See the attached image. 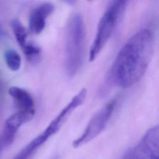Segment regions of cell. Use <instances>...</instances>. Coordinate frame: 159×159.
Listing matches in <instances>:
<instances>
[{
    "instance_id": "1",
    "label": "cell",
    "mask_w": 159,
    "mask_h": 159,
    "mask_svg": "<svg viewBox=\"0 0 159 159\" xmlns=\"http://www.w3.org/2000/svg\"><path fill=\"white\" fill-rule=\"evenodd\" d=\"M154 48V35L149 29L134 34L118 52L107 74V82L125 88L137 83L145 74Z\"/></svg>"
},
{
    "instance_id": "2",
    "label": "cell",
    "mask_w": 159,
    "mask_h": 159,
    "mask_svg": "<svg viewBox=\"0 0 159 159\" xmlns=\"http://www.w3.org/2000/svg\"><path fill=\"white\" fill-rule=\"evenodd\" d=\"M86 43L84 20L79 13L73 14L68 20L65 39V65L66 74L73 77L83 64Z\"/></svg>"
},
{
    "instance_id": "3",
    "label": "cell",
    "mask_w": 159,
    "mask_h": 159,
    "mask_svg": "<svg viewBox=\"0 0 159 159\" xmlns=\"http://www.w3.org/2000/svg\"><path fill=\"white\" fill-rule=\"evenodd\" d=\"M126 1H112L102 14L89 50V59L93 61L111 37L127 6Z\"/></svg>"
},
{
    "instance_id": "4",
    "label": "cell",
    "mask_w": 159,
    "mask_h": 159,
    "mask_svg": "<svg viewBox=\"0 0 159 159\" xmlns=\"http://www.w3.org/2000/svg\"><path fill=\"white\" fill-rule=\"evenodd\" d=\"M79 106L80 103L77 99H71L51 121L47 128L24 147L13 159H30L39 148L51 136L57 132L70 114Z\"/></svg>"
},
{
    "instance_id": "5",
    "label": "cell",
    "mask_w": 159,
    "mask_h": 159,
    "mask_svg": "<svg viewBox=\"0 0 159 159\" xmlns=\"http://www.w3.org/2000/svg\"><path fill=\"white\" fill-rule=\"evenodd\" d=\"M117 102V99L111 100L93 116L83 134L73 141L74 147H78L89 142L104 130L114 111Z\"/></svg>"
},
{
    "instance_id": "6",
    "label": "cell",
    "mask_w": 159,
    "mask_h": 159,
    "mask_svg": "<svg viewBox=\"0 0 159 159\" xmlns=\"http://www.w3.org/2000/svg\"><path fill=\"white\" fill-rule=\"evenodd\" d=\"M35 113L34 109L20 110L6 120L3 134L1 137L4 146H8L14 142L16 134L20 127L30 121L35 116Z\"/></svg>"
},
{
    "instance_id": "7",
    "label": "cell",
    "mask_w": 159,
    "mask_h": 159,
    "mask_svg": "<svg viewBox=\"0 0 159 159\" xmlns=\"http://www.w3.org/2000/svg\"><path fill=\"white\" fill-rule=\"evenodd\" d=\"M55 7L50 2H44L36 6L30 12L29 29L35 34H40L44 29L47 18L53 12Z\"/></svg>"
},
{
    "instance_id": "8",
    "label": "cell",
    "mask_w": 159,
    "mask_h": 159,
    "mask_svg": "<svg viewBox=\"0 0 159 159\" xmlns=\"http://www.w3.org/2000/svg\"><path fill=\"white\" fill-rule=\"evenodd\" d=\"M139 143L154 159H159V125L147 130Z\"/></svg>"
},
{
    "instance_id": "9",
    "label": "cell",
    "mask_w": 159,
    "mask_h": 159,
    "mask_svg": "<svg viewBox=\"0 0 159 159\" xmlns=\"http://www.w3.org/2000/svg\"><path fill=\"white\" fill-rule=\"evenodd\" d=\"M9 93L20 110L34 109L33 98L26 90L19 87L12 86L9 89Z\"/></svg>"
},
{
    "instance_id": "10",
    "label": "cell",
    "mask_w": 159,
    "mask_h": 159,
    "mask_svg": "<svg viewBox=\"0 0 159 159\" xmlns=\"http://www.w3.org/2000/svg\"><path fill=\"white\" fill-rule=\"evenodd\" d=\"M11 25L16 39L19 46L22 49L29 43V42L27 40V32L22 23L17 19L13 20L12 21Z\"/></svg>"
},
{
    "instance_id": "11",
    "label": "cell",
    "mask_w": 159,
    "mask_h": 159,
    "mask_svg": "<svg viewBox=\"0 0 159 159\" xmlns=\"http://www.w3.org/2000/svg\"><path fill=\"white\" fill-rule=\"evenodd\" d=\"M6 63L12 71H17L21 64V58L19 54L14 50H8L4 53Z\"/></svg>"
},
{
    "instance_id": "12",
    "label": "cell",
    "mask_w": 159,
    "mask_h": 159,
    "mask_svg": "<svg viewBox=\"0 0 159 159\" xmlns=\"http://www.w3.org/2000/svg\"><path fill=\"white\" fill-rule=\"evenodd\" d=\"M125 154L128 159H154L139 143L128 150Z\"/></svg>"
},
{
    "instance_id": "13",
    "label": "cell",
    "mask_w": 159,
    "mask_h": 159,
    "mask_svg": "<svg viewBox=\"0 0 159 159\" xmlns=\"http://www.w3.org/2000/svg\"><path fill=\"white\" fill-rule=\"evenodd\" d=\"M22 50L26 58L30 61H35L37 60L39 57L41 51L39 46L30 42H29V43Z\"/></svg>"
},
{
    "instance_id": "14",
    "label": "cell",
    "mask_w": 159,
    "mask_h": 159,
    "mask_svg": "<svg viewBox=\"0 0 159 159\" xmlns=\"http://www.w3.org/2000/svg\"><path fill=\"white\" fill-rule=\"evenodd\" d=\"M2 147H4V145H3V144H2V142L1 139L0 138V150H1V149L2 148Z\"/></svg>"
},
{
    "instance_id": "15",
    "label": "cell",
    "mask_w": 159,
    "mask_h": 159,
    "mask_svg": "<svg viewBox=\"0 0 159 159\" xmlns=\"http://www.w3.org/2000/svg\"><path fill=\"white\" fill-rule=\"evenodd\" d=\"M2 33H3L2 29V28H1V26L0 25V35H1L2 34Z\"/></svg>"
},
{
    "instance_id": "16",
    "label": "cell",
    "mask_w": 159,
    "mask_h": 159,
    "mask_svg": "<svg viewBox=\"0 0 159 159\" xmlns=\"http://www.w3.org/2000/svg\"><path fill=\"white\" fill-rule=\"evenodd\" d=\"M50 159H58V157L57 156H54V157H52Z\"/></svg>"
},
{
    "instance_id": "17",
    "label": "cell",
    "mask_w": 159,
    "mask_h": 159,
    "mask_svg": "<svg viewBox=\"0 0 159 159\" xmlns=\"http://www.w3.org/2000/svg\"><path fill=\"white\" fill-rule=\"evenodd\" d=\"M122 159H127V155L125 154L122 158Z\"/></svg>"
}]
</instances>
